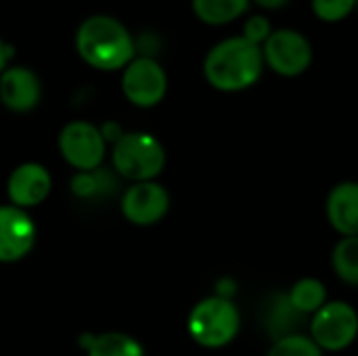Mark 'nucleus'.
<instances>
[{"label":"nucleus","instance_id":"1","mask_svg":"<svg viewBox=\"0 0 358 356\" xmlns=\"http://www.w3.org/2000/svg\"><path fill=\"white\" fill-rule=\"evenodd\" d=\"M264 69L262 46L243 36L220 40L210 48L203 61V76L210 86L222 92H239L254 86Z\"/></svg>","mask_w":358,"mask_h":356},{"label":"nucleus","instance_id":"2","mask_svg":"<svg viewBox=\"0 0 358 356\" xmlns=\"http://www.w3.org/2000/svg\"><path fill=\"white\" fill-rule=\"evenodd\" d=\"M76 48L88 65L103 71L126 67L134 59L132 36L117 19L107 15H94L80 25Z\"/></svg>","mask_w":358,"mask_h":356},{"label":"nucleus","instance_id":"3","mask_svg":"<svg viewBox=\"0 0 358 356\" xmlns=\"http://www.w3.org/2000/svg\"><path fill=\"white\" fill-rule=\"evenodd\" d=\"M189 336L203 348H222L231 344L241 327V315L231 298L210 296L199 300L189 315Z\"/></svg>","mask_w":358,"mask_h":356},{"label":"nucleus","instance_id":"4","mask_svg":"<svg viewBox=\"0 0 358 356\" xmlns=\"http://www.w3.org/2000/svg\"><path fill=\"white\" fill-rule=\"evenodd\" d=\"M111 157L115 170L134 183L153 180L166 166V151L149 132H124L122 138L113 143Z\"/></svg>","mask_w":358,"mask_h":356},{"label":"nucleus","instance_id":"5","mask_svg":"<svg viewBox=\"0 0 358 356\" xmlns=\"http://www.w3.org/2000/svg\"><path fill=\"white\" fill-rule=\"evenodd\" d=\"M264 65L283 78L302 76L313 63V46L298 29H275L262 44Z\"/></svg>","mask_w":358,"mask_h":356},{"label":"nucleus","instance_id":"6","mask_svg":"<svg viewBox=\"0 0 358 356\" xmlns=\"http://www.w3.org/2000/svg\"><path fill=\"white\" fill-rule=\"evenodd\" d=\"M358 336V313L348 302H327L310 321V338L321 350L338 353Z\"/></svg>","mask_w":358,"mask_h":356},{"label":"nucleus","instance_id":"7","mask_svg":"<svg viewBox=\"0 0 358 356\" xmlns=\"http://www.w3.org/2000/svg\"><path fill=\"white\" fill-rule=\"evenodd\" d=\"M63 159L80 172H92L105 157V138L101 128L88 122H71L59 134Z\"/></svg>","mask_w":358,"mask_h":356},{"label":"nucleus","instance_id":"8","mask_svg":"<svg viewBox=\"0 0 358 356\" xmlns=\"http://www.w3.org/2000/svg\"><path fill=\"white\" fill-rule=\"evenodd\" d=\"M126 99L136 107H155L168 90V76L164 67L151 57L132 59L122 78Z\"/></svg>","mask_w":358,"mask_h":356},{"label":"nucleus","instance_id":"9","mask_svg":"<svg viewBox=\"0 0 358 356\" xmlns=\"http://www.w3.org/2000/svg\"><path fill=\"white\" fill-rule=\"evenodd\" d=\"M170 208V195L168 191L155 183H134L122 197V214L128 222L138 227H151L159 222Z\"/></svg>","mask_w":358,"mask_h":356},{"label":"nucleus","instance_id":"10","mask_svg":"<svg viewBox=\"0 0 358 356\" xmlns=\"http://www.w3.org/2000/svg\"><path fill=\"white\" fill-rule=\"evenodd\" d=\"M36 241L34 220L15 206H0V262H17Z\"/></svg>","mask_w":358,"mask_h":356},{"label":"nucleus","instance_id":"11","mask_svg":"<svg viewBox=\"0 0 358 356\" xmlns=\"http://www.w3.org/2000/svg\"><path fill=\"white\" fill-rule=\"evenodd\" d=\"M52 187L48 170L40 164H21L8 176V199L15 208H34L42 204Z\"/></svg>","mask_w":358,"mask_h":356},{"label":"nucleus","instance_id":"12","mask_svg":"<svg viewBox=\"0 0 358 356\" xmlns=\"http://www.w3.org/2000/svg\"><path fill=\"white\" fill-rule=\"evenodd\" d=\"M0 101L10 111H29L40 101V82L25 67H10L0 76Z\"/></svg>","mask_w":358,"mask_h":356},{"label":"nucleus","instance_id":"13","mask_svg":"<svg viewBox=\"0 0 358 356\" xmlns=\"http://www.w3.org/2000/svg\"><path fill=\"white\" fill-rule=\"evenodd\" d=\"M327 218L342 237H358V183L336 185L327 195Z\"/></svg>","mask_w":358,"mask_h":356},{"label":"nucleus","instance_id":"14","mask_svg":"<svg viewBox=\"0 0 358 356\" xmlns=\"http://www.w3.org/2000/svg\"><path fill=\"white\" fill-rule=\"evenodd\" d=\"M80 344L88 350V356H145L143 346L132 336L117 332L84 336Z\"/></svg>","mask_w":358,"mask_h":356},{"label":"nucleus","instance_id":"15","mask_svg":"<svg viewBox=\"0 0 358 356\" xmlns=\"http://www.w3.org/2000/svg\"><path fill=\"white\" fill-rule=\"evenodd\" d=\"M304 315H300L294 306H292V300L287 294H279L273 298L268 311H266V317H264V325H266V332L273 336V340H281L285 336H292L296 334L294 329L300 325V319Z\"/></svg>","mask_w":358,"mask_h":356},{"label":"nucleus","instance_id":"16","mask_svg":"<svg viewBox=\"0 0 358 356\" xmlns=\"http://www.w3.org/2000/svg\"><path fill=\"white\" fill-rule=\"evenodd\" d=\"M252 0H193V13L208 25H224L239 19Z\"/></svg>","mask_w":358,"mask_h":356},{"label":"nucleus","instance_id":"17","mask_svg":"<svg viewBox=\"0 0 358 356\" xmlns=\"http://www.w3.org/2000/svg\"><path fill=\"white\" fill-rule=\"evenodd\" d=\"M287 296L292 300V306L300 315H317L327 304V290H325L323 281H319L315 277L296 281Z\"/></svg>","mask_w":358,"mask_h":356},{"label":"nucleus","instance_id":"18","mask_svg":"<svg viewBox=\"0 0 358 356\" xmlns=\"http://www.w3.org/2000/svg\"><path fill=\"white\" fill-rule=\"evenodd\" d=\"M331 264L344 283L358 287V237H342L336 243Z\"/></svg>","mask_w":358,"mask_h":356},{"label":"nucleus","instance_id":"19","mask_svg":"<svg viewBox=\"0 0 358 356\" xmlns=\"http://www.w3.org/2000/svg\"><path fill=\"white\" fill-rule=\"evenodd\" d=\"M266 356H323L317 342L302 334H292L281 340H275Z\"/></svg>","mask_w":358,"mask_h":356},{"label":"nucleus","instance_id":"20","mask_svg":"<svg viewBox=\"0 0 358 356\" xmlns=\"http://www.w3.org/2000/svg\"><path fill=\"white\" fill-rule=\"evenodd\" d=\"M357 8V0H313V10L321 21L336 23Z\"/></svg>","mask_w":358,"mask_h":356},{"label":"nucleus","instance_id":"21","mask_svg":"<svg viewBox=\"0 0 358 356\" xmlns=\"http://www.w3.org/2000/svg\"><path fill=\"white\" fill-rule=\"evenodd\" d=\"M273 34V27H271V21L264 17V15H252L248 21H245V25H243V38L245 40H250L252 44H256V46H262L266 40H268V36Z\"/></svg>","mask_w":358,"mask_h":356},{"label":"nucleus","instance_id":"22","mask_svg":"<svg viewBox=\"0 0 358 356\" xmlns=\"http://www.w3.org/2000/svg\"><path fill=\"white\" fill-rule=\"evenodd\" d=\"M252 2H256L260 8H266V10H279L289 4V0H252Z\"/></svg>","mask_w":358,"mask_h":356},{"label":"nucleus","instance_id":"23","mask_svg":"<svg viewBox=\"0 0 358 356\" xmlns=\"http://www.w3.org/2000/svg\"><path fill=\"white\" fill-rule=\"evenodd\" d=\"M10 55H13V48L6 46V44L0 40V73H2V69H4V65H6V61H8Z\"/></svg>","mask_w":358,"mask_h":356},{"label":"nucleus","instance_id":"24","mask_svg":"<svg viewBox=\"0 0 358 356\" xmlns=\"http://www.w3.org/2000/svg\"><path fill=\"white\" fill-rule=\"evenodd\" d=\"M357 8H358V0H357Z\"/></svg>","mask_w":358,"mask_h":356}]
</instances>
